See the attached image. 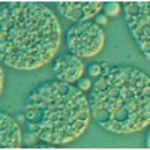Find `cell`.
I'll list each match as a JSON object with an SVG mask.
<instances>
[{"label": "cell", "instance_id": "obj_12", "mask_svg": "<svg viewBox=\"0 0 150 150\" xmlns=\"http://www.w3.org/2000/svg\"><path fill=\"white\" fill-rule=\"evenodd\" d=\"M95 18H96V20H95V23L98 24L99 27H104V26H107V23H108L107 15H101V14H99V15H96Z\"/></svg>", "mask_w": 150, "mask_h": 150}, {"label": "cell", "instance_id": "obj_11", "mask_svg": "<svg viewBox=\"0 0 150 150\" xmlns=\"http://www.w3.org/2000/svg\"><path fill=\"white\" fill-rule=\"evenodd\" d=\"M77 87L83 92V90H90V87H92V81L89 80V78H80L78 80V84H77Z\"/></svg>", "mask_w": 150, "mask_h": 150}, {"label": "cell", "instance_id": "obj_1", "mask_svg": "<svg viewBox=\"0 0 150 150\" xmlns=\"http://www.w3.org/2000/svg\"><path fill=\"white\" fill-rule=\"evenodd\" d=\"M60 24L39 2H6L0 6V60L23 71L48 63L60 45Z\"/></svg>", "mask_w": 150, "mask_h": 150}, {"label": "cell", "instance_id": "obj_5", "mask_svg": "<svg viewBox=\"0 0 150 150\" xmlns=\"http://www.w3.org/2000/svg\"><path fill=\"white\" fill-rule=\"evenodd\" d=\"M125 18L134 39L141 51L150 57V2H128L125 3Z\"/></svg>", "mask_w": 150, "mask_h": 150}, {"label": "cell", "instance_id": "obj_2", "mask_svg": "<svg viewBox=\"0 0 150 150\" xmlns=\"http://www.w3.org/2000/svg\"><path fill=\"white\" fill-rule=\"evenodd\" d=\"M92 117L114 134H132L150 123V78L140 69L114 66L99 75L89 93Z\"/></svg>", "mask_w": 150, "mask_h": 150}, {"label": "cell", "instance_id": "obj_9", "mask_svg": "<svg viewBox=\"0 0 150 150\" xmlns=\"http://www.w3.org/2000/svg\"><path fill=\"white\" fill-rule=\"evenodd\" d=\"M104 11L107 17H117L122 11V6L119 2H107L104 5Z\"/></svg>", "mask_w": 150, "mask_h": 150}, {"label": "cell", "instance_id": "obj_7", "mask_svg": "<svg viewBox=\"0 0 150 150\" xmlns=\"http://www.w3.org/2000/svg\"><path fill=\"white\" fill-rule=\"evenodd\" d=\"M84 71V65L80 57L74 54H63L60 56L53 66V72L59 81L63 83H75L81 78Z\"/></svg>", "mask_w": 150, "mask_h": 150}, {"label": "cell", "instance_id": "obj_6", "mask_svg": "<svg viewBox=\"0 0 150 150\" xmlns=\"http://www.w3.org/2000/svg\"><path fill=\"white\" fill-rule=\"evenodd\" d=\"M57 9L68 20L83 23L101 14V11L104 9V2H98V0L95 2H60L57 3Z\"/></svg>", "mask_w": 150, "mask_h": 150}, {"label": "cell", "instance_id": "obj_8", "mask_svg": "<svg viewBox=\"0 0 150 150\" xmlns=\"http://www.w3.org/2000/svg\"><path fill=\"white\" fill-rule=\"evenodd\" d=\"M0 147L2 149L21 147V129L18 126V122L3 111L0 114Z\"/></svg>", "mask_w": 150, "mask_h": 150}, {"label": "cell", "instance_id": "obj_10", "mask_svg": "<svg viewBox=\"0 0 150 150\" xmlns=\"http://www.w3.org/2000/svg\"><path fill=\"white\" fill-rule=\"evenodd\" d=\"M89 75H92V77H99V75H102V65L101 63H92L89 66Z\"/></svg>", "mask_w": 150, "mask_h": 150}, {"label": "cell", "instance_id": "obj_4", "mask_svg": "<svg viewBox=\"0 0 150 150\" xmlns=\"http://www.w3.org/2000/svg\"><path fill=\"white\" fill-rule=\"evenodd\" d=\"M105 42V35L102 27L96 23L83 21L72 26L66 36V44L71 54L83 57H92L102 50Z\"/></svg>", "mask_w": 150, "mask_h": 150}, {"label": "cell", "instance_id": "obj_3", "mask_svg": "<svg viewBox=\"0 0 150 150\" xmlns=\"http://www.w3.org/2000/svg\"><path fill=\"white\" fill-rule=\"evenodd\" d=\"M26 123L38 138L66 144L84 134L90 122V107L84 93L69 83L48 81L30 93L24 104Z\"/></svg>", "mask_w": 150, "mask_h": 150}, {"label": "cell", "instance_id": "obj_13", "mask_svg": "<svg viewBox=\"0 0 150 150\" xmlns=\"http://www.w3.org/2000/svg\"><path fill=\"white\" fill-rule=\"evenodd\" d=\"M17 120H18V122H26V116H21V114H20V116L17 117Z\"/></svg>", "mask_w": 150, "mask_h": 150}]
</instances>
